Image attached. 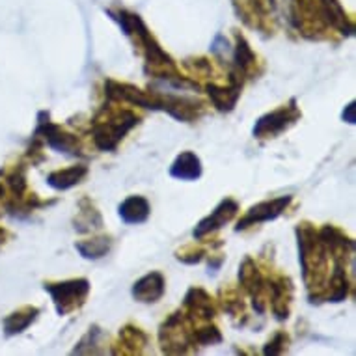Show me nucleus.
Listing matches in <instances>:
<instances>
[{
	"label": "nucleus",
	"instance_id": "1",
	"mask_svg": "<svg viewBox=\"0 0 356 356\" xmlns=\"http://www.w3.org/2000/svg\"><path fill=\"white\" fill-rule=\"evenodd\" d=\"M108 15L120 23L123 34L133 41L135 49H138V53L144 56V62H146L144 71L147 76L163 82L166 86L181 88V90H200L198 82L191 81L188 76H183L179 73L174 58L161 47V43L149 32L140 15L127 12V10H120V12L108 10Z\"/></svg>",
	"mask_w": 356,
	"mask_h": 356
},
{
	"label": "nucleus",
	"instance_id": "2",
	"mask_svg": "<svg viewBox=\"0 0 356 356\" xmlns=\"http://www.w3.org/2000/svg\"><path fill=\"white\" fill-rule=\"evenodd\" d=\"M295 235L298 241V261L302 267L304 284L308 287V298L312 304H319L321 293L328 278V254L327 246L319 239V232L312 222L304 220L295 226Z\"/></svg>",
	"mask_w": 356,
	"mask_h": 356
},
{
	"label": "nucleus",
	"instance_id": "3",
	"mask_svg": "<svg viewBox=\"0 0 356 356\" xmlns=\"http://www.w3.org/2000/svg\"><path fill=\"white\" fill-rule=\"evenodd\" d=\"M142 118L131 108H122L118 103L106 101L92 120V138L99 152H114L120 142L140 123Z\"/></svg>",
	"mask_w": 356,
	"mask_h": 356
},
{
	"label": "nucleus",
	"instance_id": "4",
	"mask_svg": "<svg viewBox=\"0 0 356 356\" xmlns=\"http://www.w3.org/2000/svg\"><path fill=\"white\" fill-rule=\"evenodd\" d=\"M196 323L177 309L159 328V343L166 355H187L193 347V328Z\"/></svg>",
	"mask_w": 356,
	"mask_h": 356
},
{
	"label": "nucleus",
	"instance_id": "5",
	"mask_svg": "<svg viewBox=\"0 0 356 356\" xmlns=\"http://www.w3.org/2000/svg\"><path fill=\"white\" fill-rule=\"evenodd\" d=\"M45 291L51 295L58 316H70L81 309L90 295V282L86 278H71L64 282H45Z\"/></svg>",
	"mask_w": 356,
	"mask_h": 356
},
{
	"label": "nucleus",
	"instance_id": "6",
	"mask_svg": "<svg viewBox=\"0 0 356 356\" xmlns=\"http://www.w3.org/2000/svg\"><path fill=\"white\" fill-rule=\"evenodd\" d=\"M34 136H38L41 142H45L54 152L65 153V155H71V157H82L84 155L79 136L65 131L58 123H54L47 111H41L38 114V127H35Z\"/></svg>",
	"mask_w": 356,
	"mask_h": 356
},
{
	"label": "nucleus",
	"instance_id": "7",
	"mask_svg": "<svg viewBox=\"0 0 356 356\" xmlns=\"http://www.w3.org/2000/svg\"><path fill=\"white\" fill-rule=\"evenodd\" d=\"M300 116H302V112L297 106V99L293 97L287 105L278 106V108L263 114L257 120L256 125H254V138H257V140L276 138L282 133H286L287 129H291L300 120Z\"/></svg>",
	"mask_w": 356,
	"mask_h": 356
},
{
	"label": "nucleus",
	"instance_id": "8",
	"mask_svg": "<svg viewBox=\"0 0 356 356\" xmlns=\"http://www.w3.org/2000/svg\"><path fill=\"white\" fill-rule=\"evenodd\" d=\"M291 23L308 40H325L327 26L321 15L319 4L314 0H293L291 2Z\"/></svg>",
	"mask_w": 356,
	"mask_h": 356
},
{
	"label": "nucleus",
	"instance_id": "9",
	"mask_svg": "<svg viewBox=\"0 0 356 356\" xmlns=\"http://www.w3.org/2000/svg\"><path fill=\"white\" fill-rule=\"evenodd\" d=\"M239 282L243 291L252 298V306L257 314H265V302H267V280L257 269L256 261L250 256L243 259L239 267Z\"/></svg>",
	"mask_w": 356,
	"mask_h": 356
},
{
	"label": "nucleus",
	"instance_id": "10",
	"mask_svg": "<svg viewBox=\"0 0 356 356\" xmlns=\"http://www.w3.org/2000/svg\"><path fill=\"white\" fill-rule=\"evenodd\" d=\"M259 65V56L252 51L250 43L239 32H235V47H232V62H229L228 76L241 79H256L261 70H257Z\"/></svg>",
	"mask_w": 356,
	"mask_h": 356
},
{
	"label": "nucleus",
	"instance_id": "11",
	"mask_svg": "<svg viewBox=\"0 0 356 356\" xmlns=\"http://www.w3.org/2000/svg\"><path fill=\"white\" fill-rule=\"evenodd\" d=\"M291 202L293 196L287 194V196H278L275 200H267V202H259V204L252 205L250 209L246 211V215L237 222L235 232H245V229L257 226V224H263V222L275 220L289 207Z\"/></svg>",
	"mask_w": 356,
	"mask_h": 356
},
{
	"label": "nucleus",
	"instance_id": "12",
	"mask_svg": "<svg viewBox=\"0 0 356 356\" xmlns=\"http://www.w3.org/2000/svg\"><path fill=\"white\" fill-rule=\"evenodd\" d=\"M218 306L216 300L205 291L204 287H191L183 300V314L193 323H205L215 319Z\"/></svg>",
	"mask_w": 356,
	"mask_h": 356
},
{
	"label": "nucleus",
	"instance_id": "13",
	"mask_svg": "<svg viewBox=\"0 0 356 356\" xmlns=\"http://www.w3.org/2000/svg\"><path fill=\"white\" fill-rule=\"evenodd\" d=\"M239 213V204L234 198H224L220 204L216 205L215 211H211V215L198 222V226L194 228V237L196 241H202L205 237H209L220 228H224L228 222L235 218V215Z\"/></svg>",
	"mask_w": 356,
	"mask_h": 356
},
{
	"label": "nucleus",
	"instance_id": "14",
	"mask_svg": "<svg viewBox=\"0 0 356 356\" xmlns=\"http://www.w3.org/2000/svg\"><path fill=\"white\" fill-rule=\"evenodd\" d=\"M267 295L270 300V312L278 321H286L291 312L293 282L289 276H275L267 280Z\"/></svg>",
	"mask_w": 356,
	"mask_h": 356
},
{
	"label": "nucleus",
	"instance_id": "15",
	"mask_svg": "<svg viewBox=\"0 0 356 356\" xmlns=\"http://www.w3.org/2000/svg\"><path fill=\"white\" fill-rule=\"evenodd\" d=\"M241 90H243V81L239 79H232L228 76V86H220L211 82L205 86V92L209 95L211 105L215 106L218 112H232L237 105L241 97Z\"/></svg>",
	"mask_w": 356,
	"mask_h": 356
},
{
	"label": "nucleus",
	"instance_id": "16",
	"mask_svg": "<svg viewBox=\"0 0 356 356\" xmlns=\"http://www.w3.org/2000/svg\"><path fill=\"white\" fill-rule=\"evenodd\" d=\"M164 291H166V280L163 273L153 270L133 284L131 295L142 304H155L164 297Z\"/></svg>",
	"mask_w": 356,
	"mask_h": 356
},
{
	"label": "nucleus",
	"instance_id": "17",
	"mask_svg": "<svg viewBox=\"0 0 356 356\" xmlns=\"http://www.w3.org/2000/svg\"><path fill=\"white\" fill-rule=\"evenodd\" d=\"M317 4H319L323 19L328 26L338 30L341 35H355V23L350 21L338 0H319Z\"/></svg>",
	"mask_w": 356,
	"mask_h": 356
},
{
	"label": "nucleus",
	"instance_id": "18",
	"mask_svg": "<svg viewBox=\"0 0 356 356\" xmlns=\"http://www.w3.org/2000/svg\"><path fill=\"white\" fill-rule=\"evenodd\" d=\"M202 161L193 152H183L181 155H177L174 164L170 166V175L181 181H196L202 177Z\"/></svg>",
	"mask_w": 356,
	"mask_h": 356
},
{
	"label": "nucleus",
	"instance_id": "19",
	"mask_svg": "<svg viewBox=\"0 0 356 356\" xmlns=\"http://www.w3.org/2000/svg\"><path fill=\"white\" fill-rule=\"evenodd\" d=\"M88 175L86 164H75V166H67V168L54 170L47 175L49 187H53L54 191H70L81 181H84V177Z\"/></svg>",
	"mask_w": 356,
	"mask_h": 356
},
{
	"label": "nucleus",
	"instance_id": "20",
	"mask_svg": "<svg viewBox=\"0 0 356 356\" xmlns=\"http://www.w3.org/2000/svg\"><path fill=\"white\" fill-rule=\"evenodd\" d=\"M75 229L79 234H90V232H94V229H101L103 228V216L97 211L95 204L90 198H82L79 202V213H76L75 220Z\"/></svg>",
	"mask_w": 356,
	"mask_h": 356
},
{
	"label": "nucleus",
	"instance_id": "21",
	"mask_svg": "<svg viewBox=\"0 0 356 356\" xmlns=\"http://www.w3.org/2000/svg\"><path fill=\"white\" fill-rule=\"evenodd\" d=\"M152 205L144 196H129L120 205V216L125 224H142L149 218Z\"/></svg>",
	"mask_w": 356,
	"mask_h": 356
},
{
	"label": "nucleus",
	"instance_id": "22",
	"mask_svg": "<svg viewBox=\"0 0 356 356\" xmlns=\"http://www.w3.org/2000/svg\"><path fill=\"white\" fill-rule=\"evenodd\" d=\"M147 334L142 330V328L135 327V325H125V327L120 330V343L122 345V350H118V355H140L146 349Z\"/></svg>",
	"mask_w": 356,
	"mask_h": 356
},
{
	"label": "nucleus",
	"instance_id": "23",
	"mask_svg": "<svg viewBox=\"0 0 356 356\" xmlns=\"http://www.w3.org/2000/svg\"><path fill=\"white\" fill-rule=\"evenodd\" d=\"M40 316V308L35 306H23L17 312H13L4 319V332L6 336H15V334L24 332L32 323Z\"/></svg>",
	"mask_w": 356,
	"mask_h": 356
},
{
	"label": "nucleus",
	"instance_id": "24",
	"mask_svg": "<svg viewBox=\"0 0 356 356\" xmlns=\"http://www.w3.org/2000/svg\"><path fill=\"white\" fill-rule=\"evenodd\" d=\"M112 245L114 241L111 235H95L92 239L76 241L75 248L84 259H101L112 250Z\"/></svg>",
	"mask_w": 356,
	"mask_h": 356
},
{
	"label": "nucleus",
	"instance_id": "25",
	"mask_svg": "<svg viewBox=\"0 0 356 356\" xmlns=\"http://www.w3.org/2000/svg\"><path fill=\"white\" fill-rule=\"evenodd\" d=\"M218 302H220L222 309L232 317L245 316V300L241 297L239 289L232 286L222 287L220 293H218Z\"/></svg>",
	"mask_w": 356,
	"mask_h": 356
},
{
	"label": "nucleus",
	"instance_id": "26",
	"mask_svg": "<svg viewBox=\"0 0 356 356\" xmlns=\"http://www.w3.org/2000/svg\"><path fill=\"white\" fill-rule=\"evenodd\" d=\"M222 332L218 327L211 325L209 321L198 323L193 328V347H209V345L222 343Z\"/></svg>",
	"mask_w": 356,
	"mask_h": 356
},
{
	"label": "nucleus",
	"instance_id": "27",
	"mask_svg": "<svg viewBox=\"0 0 356 356\" xmlns=\"http://www.w3.org/2000/svg\"><path fill=\"white\" fill-rule=\"evenodd\" d=\"M103 336H105V334H103V330H101L97 325L90 327L86 336H84V338L76 343L75 349H73V355H99V353H105V349L99 347Z\"/></svg>",
	"mask_w": 356,
	"mask_h": 356
},
{
	"label": "nucleus",
	"instance_id": "28",
	"mask_svg": "<svg viewBox=\"0 0 356 356\" xmlns=\"http://www.w3.org/2000/svg\"><path fill=\"white\" fill-rule=\"evenodd\" d=\"M6 183L8 187L12 188L13 198H24V194H26V168H24L23 164L15 166V168L6 175Z\"/></svg>",
	"mask_w": 356,
	"mask_h": 356
},
{
	"label": "nucleus",
	"instance_id": "29",
	"mask_svg": "<svg viewBox=\"0 0 356 356\" xmlns=\"http://www.w3.org/2000/svg\"><path fill=\"white\" fill-rule=\"evenodd\" d=\"M175 257L179 261L187 263V265H196V263H200L202 259L207 257V248H204L202 245H188L185 248H181V250L175 252Z\"/></svg>",
	"mask_w": 356,
	"mask_h": 356
},
{
	"label": "nucleus",
	"instance_id": "30",
	"mask_svg": "<svg viewBox=\"0 0 356 356\" xmlns=\"http://www.w3.org/2000/svg\"><path fill=\"white\" fill-rule=\"evenodd\" d=\"M289 347V334L284 332V330H278V332L273 336L269 343L265 345V349H263V355L265 356H276L282 355L284 350H287Z\"/></svg>",
	"mask_w": 356,
	"mask_h": 356
},
{
	"label": "nucleus",
	"instance_id": "31",
	"mask_svg": "<svg viewBox=\"0 0 356 356\" xmlns=\"http://www.w3.org/2000/svg\"><path fill=\"white\" fill-rule=\"evenodd\" d=\"M185 67H187V71L191 73V75H196V76H209L215 73L211 62L207 58H204V56L185 60Z\"/></svg>",
	"mask_w": 356,
	"mask_h": 356
},
{
	"label": "nucleus",
	"instance_id": "32",
	"mask_svg": "<svg viewBox=\"0 0 356 356\" xmlns=\"http://www.w3.org/2000/svg\"><path fill=\"white\" fill-rule=\"evenodd\" d=\"M355 111H356V106H355V101H350L349 105L345 106V111H343V120L347 123H350V125H353V123L356 122V114H355Z\"/></svg>",
	"mask_w": 356,
	"mask_h": 356
},
{
	"label": "nucleus",
	"instance_id": "33",
	"mask_svg": "<svg viewBox=\"0 0 356 356\" xmlns=\"http://www.w3.org/2000/svg\"><path fill=\"white\" fill-rule=\"evenodd\" d=\"M4 196V187H2V183H0V198Z\"/></svg>",
	"mask_w": 356,
	"mask_h": 356
}]
</instances>
